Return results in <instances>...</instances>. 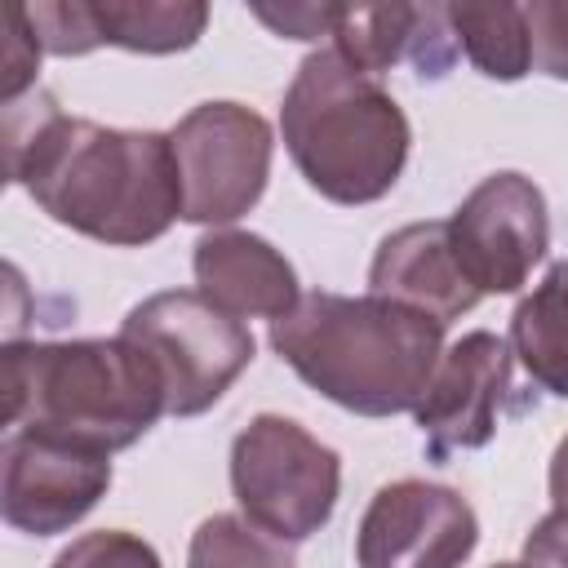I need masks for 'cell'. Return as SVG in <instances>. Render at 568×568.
<instances>
[{"instance_id": "cell-16", "label": "cell", "mask_w": 568, "mask_h": 568, "mask_svg": "<svg viewBox=\"0 0 568 568\" xmlns=\"http://www.w3.org/2000/svg\"><path fill=\"white\" fill-rule=\"evenodd\" d=\"M510 351L541 390L568 399V262H555L515 306Z\"/></svg>"}, {"instance_id": "cell-4", "label": "cell", "mask_w": 568, "mask_h": 568, "mask_svg": "<svg viewBox=\"0 0 568 568\" xmlns=\"http://www.w3.org/2000/svg\"><path fill=\"white\" fill-rule=\"evenodd\" d=\"M280 129L297 173L333 204L382 200L399 182L413 142L399 102L337 49L302 58L280 106Z\"/></svg>"}, {"instance_id": "cell-20", "label": "cell", "mask_w": 568, "mask_h": 568, "mask_svg": "<svg viewBox=\"0 0 568 568\" xmlns=\"http://www.w3.org/2000/svg\"><path fill=\"white\" fill-rule=\"evenodd\" d=\"M4 22V62H0V98L4 106L18 102L27 89L36 93V67H40V40L27 22V4H4L0 9Z\"/></svg>"}, {"instance_id": "cell-21", "label": "cell", "mask_w": 568, "mask_h": 568, "mask_svg": "<svg viewBox=\"0 0 568 568\" xmlns=\"http://www.w3.org/2000/svg\"><path fill=\"white\" fill-rule=\"evenodd\" d=\"M528 40H532V67L568 80V0H532L524 4Z\"/></svg>"}, {"instance_id": "cell-11", "label": "cell", "mask_w": 568, "mask_h": 568, "mask_svg": "<svg viewBox=\"0 0 568 568\" xmlns=\"http://www.w3.org/2000/svg\"><path fill=\"white\" fill-rule=\"evenodd\" d=\"M510 342L488 328H475L444 351L426 395L413 408L435 462L466 448H484L497 435L501 404L510 390Z\"/></svg>"}, {"instance_id": "cell-7", "label": "cell", "mask_w": 568, "mask_h": 568, "mask_svg": "<svg viewBox=\"0 0 568 568\" xmlns=\"http://www.w3.org/2000/svg\"><path fill=\"white\" fill-rule=\"evenodd\" d=\"M182 173V217L226 226L244 217L271 178V124L244 102H200L169 133Z\"/></svg>"}, {"instance_id": "cell-17", "label": "cell", "mask_w": 568, "mask_h": 568, "mask_svg": "<svg viewBox=\"0 0 568 568\" xmlns=\"http://www.w3.org/2000/svg\"><path fill=\"white\" fill-rule=\"evenodd\" d=\"M448 31L462 44V53L475 62L479 75L488 80H519L532 67V40H528V18L524 4H479V0H457L444 4Z\"/></svg>"}, {"instance_id": "cell-22", "label": "cell", "mask_w": 568, "mask_h": 568, "mask_svg": "<svg viewBox=\"0 0 568 568\" xmlns=\"http://www.w3.org/2000/svg\"><path fill=\"white\" fill-rule=\"evenodd\" d=\"M524 568H568V510H550L524 537Z\"/></svg>"}, {"instance_id": "cell-6", "label": "cell", "mask_w": 568, "mask_h": 568, "mask_svg": "<svg viewBox=\"0 0 568 568\" xmlns=\"http://www.w3.org/2000/svg\"><path fill=\"white\" fill-rule=\"evenodd\" d=\"M231 488L248 524L293 546L328 524L342 457L293 417L257 413L231 444Z\"/></svg>"}, {"instance_id": "cell-15", "label": "cell", "mask_w": 568, "mask_h": 568, "mask_svg": "<svg viewBox=\"0 0 568 568\" xmlns=\"http://www.w3.org/2000/svg\"><path fill=\"white\" fill-rule=\"evenodd\" d=\"M195 284L209 302H217L226 315H257V320H284L302 293L293 262L253 231H209L195 240Z\"/></svg>"}, {"instance_id": "cell-3", "label": "cell", "mask_w": 568, "mask_h": 568, "mask_svg": "<svg viewBox=\"0 0 568 568\" xmlns=\"http://www.w3.org/2000/svg\"><path fill=\"white\" fill-rule=\"evenodd\" d=\"M0 386L9 430H40L98 453L138 444L169 413L155 364L129 337L4 342Z\"/></svg>"}, {"instance_id": "cell-19", "label": "cell", "mask_w": 568, "mask_h": 568, "mask_svg": "<svg viewBox=\"0 0 568 568\" xmlns=\"http://www.w3.org/2000/svg\"><path fill=\"white\" fill-rule=\"evenodd\" d=\"M53 568H164V564L142 537H133L124 528H102V532L75 537L53 559Z\"/></svg>"}, {"instance_id": "cell-23", "label": "cell", "mask_w": 568, "mask_h": 568, "mask_svg": "<svg viewBox=\"0 0 568 568\" xmlns=\"http://www.w3.org/2000/svg\"><path fill=\"white\" fill-rule=\"evenodd\" d=\"M550 501H555V510H568V435L559 439V448L550 457Z\"/></svg>"}, {"instance_id": "cell-8", "label": "cell", "mask_w": 568, "mask_h": 568, "mask_svg": "<svg viewBox=\"0 0 568 568\" xmlns=\"http://www.w3.org/2000/svg\"><path fill=\"white\" fill-rule=\"evenodd\" d=\"M448 240L479 293H515L550 248L546 195L515 169L493 173L453 209Z\"/></svg>"}, {"instance_id": "cell-13", "label": "cell", "mask_w": 568, "mask_h": 568, "mask_svg": "<svg viewBox=\"0 0 568 568\" xmlns=\"http://www.w3.org/2000/svg\"><path fill=\"white\" fill-rule=\"evenodd\" d=\"M368 293L404 302L413 311H426L444 328L484 297L466 280V271L453 253L448 222H408V226L390 231L373 253Z\"/></svg>"}, {"instance_id": "cell-18", "label": "cell", "mask_w": 568, "mask_h": 568, "mask_svg": "<svg viewBox=\"0 0 568 568\" xmlns=\"http://www.w3.org/2000/svg\"><path fill=\"white\" fill-rule=\"evenodd\" d=\"M186 568H297L288 541L262 532L244 515H209L186 550Z\"/></svg>"}, {"instance_id": "cell-1", "label": "cell", "mask_w": 568, "mask_h": 568, "mask_svg": "<svg viewBox=\"0 0 568 568\" xmlns=\"http://www.w3.org/2000/svg\"><path fill=\"white\" fill-rule=\"evenodd\" d=\"M4 178L62 226L138 248L182 217V173L169 133L106 129L62 115L49 93L4 106Z\"/></svg>"}, {"instance_id": "cell-2", "label": "cell", "mask_w": 568, "mask_h": 568, "mask_svg": "<svg viewBox=\"0 0 568 568\" xmlns=\"http://www.w3.org/2000/svg\"><path fill=\"white\" fill-rule=\"evenodd\" d=\"M271 346L324 399L390 417L426 395L444 359V324L377 293H306L271 324Z\"/></svg>"}, {"instance_id": "cell-5", "label": "cell", "mask_w": 568, "mask_h": 568, "mask_svg": "<svg viewBox=\"0 0 568 568\" xmlns=\"http://www.w3.org/2000/svg\"><path fill=\"white\" fill-rule=\"evenodd\" d=\"M120 337H129L155 364L173 417L213 408L257 351L248 324L226 315L200 288L151 293L124 315Z\"/></svg>"}, {"instance_id": "cell-9", "label": "cell", "mask_w": 568, "mask_h": 568, "mask_svg": "<svg viewBox=\"0 0 568 568\" xmlns=\"http://www.w3.org/2000/svg\"><path fill=\"white\" fill-rule=\"evenodd\" d=\"M111 488V453L40 430H9L0 444V515L9 528L53 537L80 524Z\"/></svg>"}, {"instance_id": "cell-10", "label": "cell", "mask_w": 568, "mask_h": 568, "mask_svg": "<svg viewBox=\"0 0 568 568\" xmlns=\"http://www.w3.org/2000/svg\"><path fill=\"white\" fill-rule=\"evenodd\" d=\"M479 541L470 501L448 484L395 479L373 493L359 532V568H462Z\"/></svg>"}, {"instance_id": "cell-14", "label": "cell", "mask_w": 568, "mask_h": 568, "mask_svg": "<svg viewBox=\"0 0 568 568\" xmlns=\"http://www.w3.org/2000/svg\"><path fill=\"white\" fill-rule=\"evenodd\" d=\"M444 9L435 4H324L320 36H333V49L373 80L404 53H413L422 75H439L453 62V31H444Z\"/></svg>"}, {"instance_id": "cell-24", "label": "cell", "mask_w": 568, "mask_h": 568, "mask_svg": "<svg viewBox=\"0 0 568 568\" xmlns=\"http://www.w3.org/2000/svg\"><path fill=\"white\" fill-rule=\"evenodd\" d=\"M497 568H524V564H497Z\"/></svg>"}, {"instance_id": "cell-12", "label": "cell", "mask_w": 568, "mask_h": 568, "mask_svg": "<svg viewBox=\"0 0 568 568\" xmlns=\"http://www.w3.org/2000/svg\"><path fill=\"white\" fill-rule=\"evenodd\" d=\"M27 22L44 53L80 58L98 44L133 49V53H178L204 36L209 4L178 0H44L27 4Z\"/></svg>"}]
</instances>
